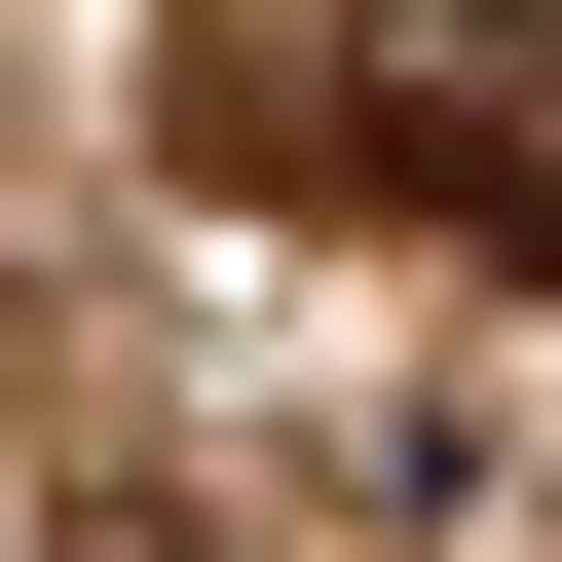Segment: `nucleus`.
I'll list each match as a JSON object with an SVG mask.
<instances>
[{"label":"nucleus","instance_id":"f257e3e1","mask_svg":"<svg viewBox=\"0 0 562 562\" xmlns=\"http://www.w3.org/2000/svg\"><path fill=\"white\" fill-rule=\"evenodd\" d=\"M150 150H188V188L450 225V262H562V0H301V38H188Z\"/></svg>","mask_w":562,"mask_h":562}]
</instances>
